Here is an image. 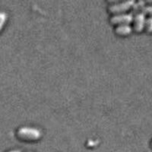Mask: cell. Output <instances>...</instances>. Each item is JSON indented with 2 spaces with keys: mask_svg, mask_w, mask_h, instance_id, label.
Instances as JSON below:
<instances>
[{
  "mask_svg": "<svg viewBox=\"0 0 152 152\" xmlns=\"http://www.w3.org/2000/svg\"><path fill=\"white\" fill-rule=\"evenodd\" d=\"M42 133L38 129L31 126H21L16 131V136L25 142H35L41 138Z\"/></svg>",
  "mask_w": 152,
  "mask_h": 152,
  "instance_id": "1",
  "label": "cell"
},
{
  "mask_svg": "<svg viewBox=\"0 0 152 152\" xmlns=\"http://www.w3.org/2000/svg\"><path fill=\"white\" fill-rule=\"evenodd\" d=\"M134 3H135L134 0H127V1H122V2L111 1L109 5L107 6V11L111 15L126 13L128 11L131 10Z\"/></svg>",
  "mask_w": 152,
  "mask_h": 152,
  "instance_id": "2",
  "label": "cell"
},
{
  "mask_svg": "<svg viewBox=\"0 0 152 152\" xmlns=\"http://www.w3.org/2000/svg\"><path fill=\"white\" fill-rule=\"evenodd\" d=\"M133 20V15L126 12L121 14L111 15L109 21L112 25H121V24H131Z\"/></svg>",
  "mask_w": 152,
  "mask_h": 152,
  "instance_id": "3",
  "label": "cell"
},
{
  "mask_svg": "<svg viewBox=\"0 0 152 152\" xmlns=\"http://www.w3.org/2000/svg\"><path fill=\"white\" fill-rule=\"evenodd\" d=\"M145 20H146V15L143 12L133 15V20L132 22V28L133 31H135V32H138V33H140L142 31H144Z\"/></svg>",
  "mask_w": 152,
  "mask_h": 152,
  "instance_id": "4",
  "label": "cell"
},
{
  "mask_svg": "<svg viewBox=\"0 0 152 152\" xmlns=\"http://www.w3.org/2000/svg\"><path fill=\"white\" fill-rule=\"evenodd\" d=\"M132 28L130 24H121L116 25L114 28V32L118 36L125 37L129 35L132 32Z\"/></svg>",
  "mask_w": 152,
  "mask_h": 152,
  "instance_id": "5",
  "label": "cell"
},
{
  "mask_svg": "<svg viewBox=\"0 0 152 152\" xmlns=\"http://www.w3.org/2000/svg\"><path fill=\"white\" fill-rule=\"evenodd\" d=\"M145 6H146V2H144V1H138V2L135 1V3L131 9V13L133 15L141 13V12H143V9H145Z\"/></svg>",
  "mask_w": 152,
  "mask_h": 152,
  "instance_id": "6",
  "label": "cell"
},
{
  "mask_svg": "<svg viewBox=\"0 0 152 152\" xmlns=\"http://www.w3.org/2000/svg\"><path fill=\"white\" fill-rule=\"evenodd\" d=\"M8 15L5 11H0V32L3 29L6 21H7Z\"/></svg>",
  "mask_w": 152,
  "mask_h": 152,
  "instance_id": "7",
  "label": "cell"
},
{
  "mask_svg": "<svg viewBox=\"0 0 152 152\" xmlns=\"http://www.w3.org/2000/svg\"><path fill=\"white\" fill-rule=\"evenodd\" d=\"M144 31H146L147 33H152V17H151V16L146 18Z\"/></svg>",
  "mask_w": 152,
  "mask_h": 152,
  "instance_id": "8",
  "label": "cell"
},
{
  "mask_svg": "<svg viewBox=\"0 0 152 152\" xmlns=\"http://www.w3.org/2000/svg\"><path fill=\"white\" fill-rule=\"evenodd\" d=\"M143 12L145 15H148L152 17V5H146V6L143 9V12Z\"/></svg>",
  "mask_w": 152,
  "mask_h": 152,
  "instance_id": "9",
  "label": "cell"
},
{
  "mask_svg": "<svg viewBox=\"0 0 152 152\" xmlns=\"http://www.w3.org/2000/svg\"><path fill=\"white\" fill-rule=\"evenodd\" d=\"M146 2V5H152V0H150V1H147Z\"/></svg>",
  "mask_w": 152,
  "mask_h": 152,
  "instance_id": "10",
  "label": "cell"
},
{
  "mask_svg": "<svg viewBox=\"0 0 152 152\" xmlns=\"http://www.w3.org/2000/svg\"><path fill=\"white\" fill-rule=\"evenodd\" d=\"M7 152H21L19 150H10V151H8Z\"/></svg>",
  "mask_w": 152,
  "mask_h": 152,
  "instance_id": "11",
  "label": "cell"
},
{
  "mask_svg": "<svg viewBox=\"0 0 152 152\" xmlns=\"http://www.w3.org/2000/svg\"><path fill=\"white\" fill-rule=\"evenodd\" d=\"M151 148H152V141H151Z\"/></svg>",
  "mask_w": 152,
  "mask_h": 152,
  "instance_id": "12",
  "label": "cell"
}]
</instances>
